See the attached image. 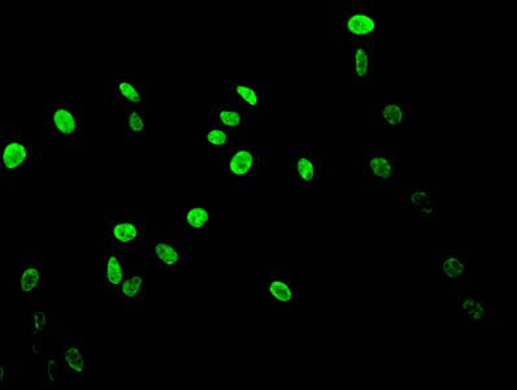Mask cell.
<instances>
[{"mask_svg":"<svg viewBox=\"0 0 517 390\" xmlns=\"http://www.w3.org/2000/svg\"><path fill=\"white\" fill-rule=\"evenodd\" d=\"M42 146L33 141L20 125H0V184L19 188L29 169L41 163Z\"/></svg>","mask_w":517,"mask_h":390,"instance_id":"6da1fadb","label":"cell"},{"mask_svg":"<svg viewBox=\"0 0 517 390\" xmlns=\"http://www.w3.org/2000/svg\"><path fill=\"white\" fill-rule=\"evenodd\" d=\"M384 30V21L373 0H338L332 8L334 42L376 39Z\"/></svg>","mask_w":517,"mask_h":390,"instance_id":"7a4b0ae2","label":"cell"},{"mask_svg":"<svg viewBox=\"0 0 517 390\" xmlns=\"http://www.w3.org/2000/svg\"><path fill=\"white\" fill-rule=\"evenodd\" d=\"M41 138L50 147L84 142L85 108L77 102L50 101L41 110Z\"/></svg>","mask_w":517,"mask_h":390,"instance_id":"3957f363","label":"cell"},{"mask_svg":"<svg viewBox=\"0 0 517 390\" xmlns=\"http://www.w3.org/2000/svg\"><path fill=\"white\" fill-rule=\"evenodd\" d=\"M355 188H391L398 181V150L394 145H358L353 149Z\"/></svg>","mask_w":517,"mask_h":390,"instance_id":"277c9868","label":"cell"},{"mask_svg":"<svg viewBox=\"0 0 517 390\" xmlns=\"http://www.w3.org/2000/svg\"><path fill=\"white\" fill-rule=\"evenodd\" d=\"M104 221V242L123 250L146 249L150 232L146 227V210L136 206L106 208Z\"/></svg>","mask_w":517,"mask_h":390,"instance_id":"5b68a950","label":"cell"},{"mask_svg":"<svg viewBox=\"0 0 517 390\" xmlns=\"http://www.w3.org/2000/svg\"><path fill=\"white\" fill-rule=\"evenodd\" d=\"M289 177L291 184L302 189H329L334 168L314 147L299 143L289 153Z\"/></svg>","mask_w":517,"mask_h":390,"instance_id":"8992f818","label":"cell"},{"mask_svg":"<svg viewBox=\"0 0 517 390\" xmlns=\"http://www.w3.org/2000/svg\"><path fill=\"white\" fill-rule=\"evenodd\" d=\"M272 158L271 146L263 143H236L229 149L227 169L233 189L249 188L251 181L258 179Z\"/></svg>","mask_w":517,"mask_h":390,"instance_id":"52a82bcc","label":"cell"},{"mask_svg":"<svg viewBox=\"0 0 517 390\" xmlns=\"http://www.w3.org/2000/svg\"><path fill=\"white\" fill-rule=\"evenodd\" d=\"M188 234L177 228H160L150 232L145 249L151 267L175 272L188 263Z\"/></svg>","mask_w":517,"mask_h":390,"instance_id":"ba28073f","label":"cell"},{"mask_svg":"<svg viewBox=\"0 0 517 390\" xmlns=\"http://www.w3.org/2000/svg\"><path fill=\"white\" fill-rule=\"evenodd\" d=\"M477 263L475 250L441 249L436 259L437 284L447 290L469 288L477 277Z\"/></svg>","mask_w":517,"mask_h":390,"instance_id":"9c48e42d","label":"cell"},{"mask_svg":"<svg viewBox=\"0 0 517 390\" xmlns=\"http://www.w3.org/2000/svg\"><path fill=\"white\" fill-rule=\"evenodd\" d=\"M498 301L481 289H464L456 299L460 325L467 331H490L497 323Z\"/></svg>","mask_w":517,"mask_h":390,"instance_id":"30bf717a","label":"cell"},{"mask_svg":"<svg viewBox=\"0 0 517 390\" xmlns=\"http://www.w3.org/2000/svg\"><path fill=\"white\" fill-rule=\"evenodd\" d=\"M262 293L269 310L276 314H289L297 309L298 303L302 301V292L297 281L289 271L281 268L269 273L263 284Z\"/></svg>","mask_w":517,"mask_h":390,"instance_id":"8fae6325","label":"cell"},{"mask_svg":"<svg viewBox=\"0 0 517 390\" xmlns=\"http://www.w3.org/2000/svg\"><path fill=\"white\" fill-rule=\"evenodd\" d=\"M207 123L224 128L232 136L238 137L250 133L256 125H267L268 121L263 115L233 106L229 102H220L208 104Z\"/></svg>","mask_w":517,"mask_h":390,"instance_id":"7c38bea8","label":"cell"},{"mask_svg":"<svg viewBox=\"0 0 517 390\" xmlns=\"http://www.w3.org/2000/svg\"><path fill=\"white\" fill-rule=\"evenodd\" d=\"M398 206L412 212L420 227H433L438 221L436 186H406L397 194Z\"/></svg>","mask_w":517,"mask_h":390,"instance_id":"4fadbf2b","label":"cell"},{"mask_svg":"<svg viewBox=\"0 0 517 390\" xmlns=\"http://www.w3.org/2000/svg\"><path fill=\"white\" fill-rule=\"evenodd\" d=\"M228 102L254 114L263 115L264 111L271 110L272 107L271 86L265 81L229 82Z\"/></svg>","mask_w":517,"mask_h":390,"instance_id":"5bb4252c","label":"cell"},{"mask_svg":"<svg viewBox=\"0 0 517 390\" xmlns=\"http://www.w3.org/2000/svg\"><path fill=\"white\" fill-rule=\"evenodd\" d=\"M107 101L127 107L147 108V88L137 75L123 73L106 85Z\"/></svg>","mask_w":517,"mask_h":390,"instance_id":"9a60e30c","label":"cell"},{"mask_svg":"<svg viewBox=\"0 0 517 390\" xmlns=\"http://www.w3.org/2000/svg\"><path fill=\"white\" fill-rule=\"evenodd\" d=\"M376 39H360L351 42V78L356 85L375 82Z\"/></svg>","mask_w":517,"mask_h":390,"instance_id":"2e32d148","label":"cell"},{"mask_svg":"<svg viewBox=\"0 0 517 390\" xmlns=\"http://www.w3.org/2000/svg\"><path fill=\"white\" fill-rule=\"evenodd\" d=\"M177 214L182 224L197 231H210L219 220L216 205L206 199H193L178 208Z\"/></svg>","mask_w":517,"mask_h":390,"instance_id":"e0dca14e","label":"cell"},{"mask_svg":"<svg viewBox=\"0 0 517 390\" xmlns=\"http://www.w3.org/2000/svg\"><path fill=\"white\" fill-rule=\"evenodd\" d=\"M45 266L36 255L30 254L21 260L17 271V289L21 298L28 299L43 290Z\"/></svg>","mask_w":517,"mask_h":390,"instance_id":"ac0fdd59","label":"cell"},{"mask_svg":"<svg viewBox=\"0 0 517 390\" xmlns=\"http://www.w3.org/2000/svg\"><path fill=\"white\" fill-rule=\"evenodd\" d=\"M125 275H127V263L124 259V250L114 245H107L102 259L103 292L114 294Z\"/></svg>","mask_w":517,"mask_h":390,"instance_id":"d6986e66","label":"cell"},{"mask_svg":"<svg viewBox=\"0 0 517 390\" xmlns=\"http://www.w3.org/2000/svg\"><path fill=\"white\" fill-rule=\"evenodd\" d=\"M116 301L124 305L146 307L147 302V271L136 270L127 272L119 288L112 294Z\"/></svg>","mask_w":517,"mask_h":390,"instance_id":"ffe728a7","label":"cell"},{"mask_svg":"<svg viewBox=\"0 0 517 390\" xmlns=\"http://www.w3.org/2000/svg\"><path fill=\"white\" fill-rule=\"evenodd\" d=\"M373 119L382 128H406L415 120L412 103H376Z\"/></svg>","mask_w":517,"mask_h":390,"instance_id":"44dd1931","label":"cell"},{"mask_svg":"<svg viewBox=\"0 0 517 390\" xmlns=\"http://www.w3.org/2000/svg\"><path fill=\"white\" fill-rule=\"evenodd\" d=\"M85 346L77 340L64 342L58 357L65 376L80 375L85 370Z\"/></svg>","mask_w":517,"mask_h":390,"instance_id":"7402d4cb","label":"cell"},{"mask_svg":"<svg viewBox=\"0 0 517 390\" xmlns=\"http://www.w3.org/2000/svg\"><path fill=\"white\" fill-rule=\"evenodd\" d=\"M147 108L127 107L125 108L124 134L132 143H146Z\"/></svg>","mask_w":517,"mask_h":390,"instance_id":"603a6c76","label":"cell"},{"mask_svg":"<svg viewBox=\"0 0 517 390\" xmlns=\"http://www.w3.org/2000/svg\"><path fill=\"white\" fill-rule=\"evenodd\" d=\"M201 142L207 147H225V149H232L236 145V137L232 136L224 128L217 127V125L207 123L202 130Z\"/></svg>","mask_w":517,"mask_h":390,"instance_id":"cb8c5ba5","label":"cell"},{"mask_svg":"<svg viewBox=\"0 0 517 390\" xmlns=\"http://www.w3.org/2000/svg\"><path fill=\"white\" fill-rule=\"evenodd\" d=\"M55 314H49V312L38 310L33 312H28L25 318V329L26 332L30 333L33 337H41L43 333L52 332L54 329Z\"/></svg>","mask_w":517,"mask_h":390,"instance_id":"d4e9b609","label":"cell"},{"mask_svg":"<svg viewBox=\"0 0 517 390\" xmlns=\"http://www.w3.org/2000/svg\"><path fill=\"white\" fill-rule=\"evenodd\" d=\"M65 376L62 363L58 355H50L42 363V379L43 385L50 383L51 385L62 384Z\"/></svg>","mask_w":517,"mask_h":390,"instance_id":"484cf974","label":"cell"}]
</instances>
